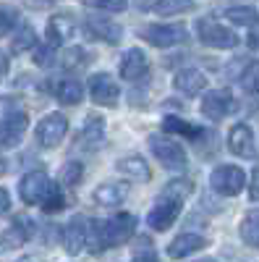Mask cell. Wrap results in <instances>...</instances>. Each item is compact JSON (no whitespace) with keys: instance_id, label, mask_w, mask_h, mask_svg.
I'll list each match as a JSON object with an SVG mask.
<instances>
[{"instance_id":"obj_30","label":"cell","mask_w":259,"mask_h":262,"mask_svg":"<svg viewBox=\"0 0 259 262\" xmlns=\"http://www.w3.org/2000/svg\"><path fill=\"white\" fill-rule=\"evenodd\" d=\"M58 60H60L63 69H76V66H81V63L86 60V53H84L81 48H68V50L60 53Z\"/></svg>"},{"instance_id":"obj_25","label":"cell","mask_w":259,"mask_h":262,"mask_svg":"<svg viewBox=\"0 0 259 262\" xmlns=\"http://www.w3.org/2000/svg\"><path fill=\"white\" fill-rule=\"evenodd\" d=\"M34 45H37V34H34V29H32L29 24H24V27L13 34L11 50H13V53H27V50H32Z\"/></svg>"},{"instance_id":"obj_14","label":"cell","mask_w":259,"mask_h":262,"mask_svg":"<svg viewBox=\"0 0 259 262\" xmlns=\"http://www.w3.org/2000/svg\"><path fill=\"white\" fill-rule=\"evenodd\" d=\"M118 74L126 79V81H142L147 74H149V60L147 55L139 50V48H131L126 50L121 63H118Z\"/></svg>"},{"instance_id":"obj_40","label":"cell","mask_w":259,"mask_h":262,"mask_svg":"<svg viewBox=\"0 0 259 262\" xmlns=\"http://www.w3.org/2000/svg\"><path fill=\"white\" fill-rule=\"evenodd\" d=\"M6 71H8V55H6L3 50H0V79L6 76Z\"/></svg>"},{"instance_id":"obj_37","label":"cell","mask_w":259,"mask_h":262,"mask_svg":"<svg viewBox=\"0 0 259 262\" xmlns=\"http://www.w3.org/2000/svg\"><path fill=\"white\" fill-rule=\"evenodd\" d=\"M249 196H251V202H259V168L251 173V181H249Z\"/></svg>"},{"instance_id":"obj_2","label":"cell","mask_w":259,"mask_h":262,"mask_svg":"<svg viewBox=\"0 0 259 262\" xmlns=\"http://www.w3.org/2000/svg\"><path fill=\"white\" fill-rule=\"evenodd\" d=\"M197 34L202 39V45L207 48H218V50H230L239 45V34H236L233 29L223 27L218 18H199V24H197Z\"/></svg>"},{"instance_id":"obj_34","label":"cell","mask_w":259,"mask_h":262,"mask_svg":"<svg viewBox=\"0 0 259 262\" xmlns=\"http://www.w3.org/2000/svg\"><path fill=\"white\" fill-rule=\"evenodd\" d=\"M66 205H68V202H66V196H63V191L55 186V189L50 191L48 200L42 202V210H45V212H58V210H63Z\"/></svg>"},{"instance_id":"obj_11","label":"cell","mask_w":259,"mask_h":262,"mask_svg":"<svg viewBox=\"0 0 259 262\" xmlns=\"http://www.w3.org/2000/svg\"><path fill=\"white\" fill-rule=\"evenodd\" d=\"M89 97L100 107H115L118 105V97H121V90H118V84L113 81V76L95 74L89 79Z\"/></svg>"},{"instance_id":"obj_35","label":"cell","mask_w":259,"mask_h":262,"mask_svg":"<svg viewBox=\"0 0 259 262\" xmlns=\"http://www.w3.org/2000/svg\"><path fill=\"white\" fill-rule=\"evenodd\" d=\"M136 262H142V259H157V252L152 249V242L149 238H139V244L134 247V254H131Z\"/></svg>"},{"instance_id":"obj_31","label":"cell","mask_w":259,"mask_h":262,"mask_svg":"<svg viewBox=\"0 0 259 262\" xmlns=\"http://www.w3.org/2000/svg\"><path fill=\"white\" fill-rule=\"evenodd\" d=\"M81 6L86 8H95V11H107V13H115L126 8V0H81Z\"/></svg>"},{"instance_id":"obj_15","label":"cell","mask_w":259,"mask_h":262,"mask_svg":"<svg viewBox=\"0 0 259 262\" xmlns=\"http://www.w3.org/2000/svg\"><path fill=\"white\" fill-rule=\"evenodd\" d=\"M105 144V123L100 116H89L81 128V134L76 139V147L79 149H86V152H95Z\"/></svg>"},{"instance_id":"obj_41","label":"cell","mask_w":259,"mask_h":262,"mask_svg":"<svg viewBox=\"0 0 259 262\" xmlns=\"http://www.w3.org/2000/svg\"><path fill=\"white\" fill-rule=\"evenodd\" d=\"M0 173H6V163L3 160H0Z\"/></svg>"},{"instance_id":"obj_5","label":"cell","mask_w":259,"mask_h":262,"mask_svg":"<svg viewBox=\"0 0 259 262\" xmlns=\"http://www.w3.org/2000/svg\"><path fill=\"white\" fill-rule=\"evenodd\" d=\"M149 147H152V155L170 170H183L189 165L186 158V149L176 142V139H168V137H149Z\"/></svg>"},{"instance_id":"obj_13","label":"cell","mask_w":259,"mask_h":262,"mask_svg":"<svg viewBox=\"0 0 259 262\" xmlns=\"http://www.w3.org/2000/svg\"><path fill=\"white\" fill-rule=\"evenodd\" d=\"M27 128H29L27 113H8L3 121H0V149L16 147L21 139H24Z\"/></svg>"},{"instance_id":"obj_29","label":"cell","mask_w":259,"mask_h":262,"mask_svg":"<svg viewBox=\"0 0 259 262\" xmlns=\"http://www.w3.org/2000/svg\"><path fill=\"white\" fill-rule=\"evenodd\" d=\"M16 24H18V11L13 6H3V8H0V37L11 34L16 29Z\"/></svg>"},{"instance_id":"obj_38","label":"cell","mask_w":259,"mask_h":262,"mask_svg":"<svg viewBox=\"0 0 259 262\" xmlns=\"http://www.w3.org/2000/svg\"><path fill=\"white\" fill-rule=\"evenodd\" d=\"M136 8H142V11H160V8H165V0H136Z\"/></svg>"},{"instance_id":"obj_39","label":"cell","mask_w":259,"mask_h":262,"mask_svg":"<svg viewBox=\"0 0 259 262\" xmlns=\"http://www.w3.org/2000/svg\"><path fill=\"white\" fill-rule=\"evenodd\" d=\"M8 207H11V196H8V191L3 186H0V215L8 212Z\"/></svg>"},{"instance_id":"obj_26","label":"cell","mask_w":259,"mask_h":262,"mask_svg":"<svg viewBox=\"0 0 259 262\" xmlns=\"http://www.w3.org/2000/svg\"><path fill=\"white\" fill-rule=\"evenodd\" d=\"M81 176H84V165L79 163V160H68L66 165L60 168V184L63 186H76L79 181H81Z\"/></svg>"},{"instance_id":"obj_6","label":"cell","mask_w":259,"mask_h":262,"mask_svg":"<svg viewBox=\"0 0 259 262\" xmlns=\"http://www.w3.org/2000/svg\"><path fill=\"white\" fill-rule=\"evenodd\" d=\"M209 186L218 194H223V196H236L239 191H244V186H246V173L239 165H220V168L212 170Z\"/></svg>"},{"instance_id":"obj_32","label":"cell","mask_w":259,"mask_h":262,"mask_svg":"<svg viewBox=\"0 0 259 262\" xmlns=\"http://www.w3.org/2000/svg\"><path fill=\"white\" fill-rule=\"evenodd\" d=\"M55 48H58V45H53V42L34 48V63H37V66H42V69L53 66V63H55Z\"/></svg>"},{"instance_id":"obj_21","label":"cell","mask_w":259,"mask_h":262,"mask_svg":"<svg viewBox=\"0 0 259 262\" xmlns=\"http://www.w3.org/2000/svg\"><path fill=\"white\" fill-rule=\"evenodd\" d=\"M92 196H95V202L102 205V207H118L123 202V196H126V189L118 186V184H100Z\"/></svg>"},{"instance_id":"obj_23","label":"cell","mask_w":259,"mask_h":262,"mask_svg":"<svg viewBox=\"0 0 259 262\" xmlns=\"http://www.w3.org/2000/svg\"><path fill=\"white\" fill-rule=\"evenodd\" d=\"M241 238L246 247H254L259 249V210H249L244 217H241Z\"/></svg>"},{"instance_id":"obj_27","label":"cell","mask_w":259,"mask_h":262,"mask_svg":"<svg viewBox=\"0 0 259 262\" xmlns=\"http://www.w3.org/2000/svg\"><path fill=\"white\" fill-rule=\"evenodd\" d=\"M225 16L233 21V24H244V27H251V24H256V21H259L256 11H254V8H249V6H236V8H228V11H225Z\"/></svg>"},{"instance_id":"obj_28","label":"cell","mask_w":259,"mask_h":262,"mask_svg":"<svg viewBox=\"0 0 259 262\" xmlns=\"http://www.w3.org/2000/svg\"><path fill=\"white\" fill-rule=\"evenodd\" d=\"M241 86L249 95H259V60L249 63L241 74Z\"/></svg>"},{"instance_id":"obj_12","label":"cell","mask_w":259,"mask_h":262,"mask_svg":"<svg viewBox=\"0 0 259 262\" xmlns=\"http://www.w3.org/2000/svg\"><path fill=\"white\" fill-rule=\"evenodd\" d=\"M228 149L233 152L236 158H244V160L256 158L254 131H251L246 123H236V126L228 131Z\"/></svg>"},{"instance_id":"obj_1","label":"cell","mask_w":259,"mask_h":262,"mask_svg":"<svg viewBox=\"0 0 259 262\" xmlns=\"http://www.w3.org/2000/svg\"><path fill=\"white\" fill-rule=\"evenodd\" d=\"M136 228V217L128 215V212H121L110 221H92V242L95 249H105V247H121L131 238Z\"/></svg>"},{"instance_id":"obj_17","label":"cell","mask_w":259,"mask_h":262,"mask_svg":"<svg viewBox=\"0 0 259 262\" xmlns=\"http://www.w3.org/2000/svg\"><path fill=\"white\" fill-rule=\"evenodd\" d=\"M204 247H207V238H204V236L181 233V236H176V238L168 244V254H170L173 259H181V257H189V254L199 252V249H204Z\"/></svg>"},{"instance_id":"obj_36","label":"cell","mask_w":259,"mask_h":262,"mask_svg":"<svg viewBox=\"0 0 259 262\" xmlns=\"http://www.w3.org/2000/svg\"><path fill=\"white\" fill-rule=\"evenodd\" d=\"M194 191V184L189 181V179H178V181H173V184H168L165 186V194H173V196H189Z\"/></svg>"},{"instance_id":"obj_42","label":"cell","mask_w":259,"mask_h":262,"mask_svg":"<svg viewBox=\"0 0 259 262\" xmlns=\"http://www.w3.org/2000/svg\"><path fill=\"white\" fill-rule=\"evenodd\" d=\"M45 3H50V0H45Z\"/></svg>"},{"instance_id":"obj_24","label":"cell","mask_w":259,"mask_h":262,"mask_svg":"<svg viewBox=\"0 0 259 262\" xmlns=\"http://www.w3.org/2000/svg\"><path fill=\"white\" fill-rule=\"evenodd\" d=\"M162 128L168 131V134H181V137H189V139H199V137H204V131H202L199 126L186 123V121H181V118H176V116L165 118V121H162Z\"/></svg>"},{"instance_id":"obj_9","label":"cell","mask_w":259,"mask_h":262,"mask_svg":"<svg viewBox=\"0 0 259 262\" xmlns=\"http://www.w3.org/2000/svg\"><path fill=\"white\" fill-rule=\"evenodd\" d=\"M89 242H92V221L84 215H74L63 228V247L68 254H79Z\"/></svg>"},{"instance_id":"obj_3","label":"cell","mask_w":259,"mask_h":262,"mask_svg":"<svg viewBox=\"0 0 259 262\" xmlns=\"http://www.w3.org/2000/svg\"><path fill=\"white\" fill-rule=\"evenodd\" d=\"M181 207H183V200L181 196H173V194H165L155 202V207L149 210L147 215V223L149 228H155V231H168L173 223H176V217L181 215Z\"/></svg>"},{"instance_id":"obj_18","label":"cell","mask_w":259,"mask_h":262,"mask_svg":"<svg viewBox=\"0 0 259 262\" xmlns=\"http://www.w3.org/2000/svg\"><path fill=\"white\" fill-rule=\"evenodd\" d=\"M173 84L181 95H199L207 86V76L199 69H181L176 76H173Z\"/></svg>"},{"instance_id":"obj_7","label":"cell","mask_w":259,"mask_h":262,"mask_svg":"<svg viewBox=\"0 0 259 262\" xmlns=\"http://www.w3.org/2000/svg\"><path fill=\"white\" fill-rule=\"evenodd\" d=\"M66 131H68V118L63 116V113H48L45 118H42L34 128V137H37V144L39 147H58L63 142V137H66Z\"/></svg>"},{"instance_id":"obj_33","label":"cell","mask_w":259,"mask_h":262,"mask_svg":"<svg viewBox=\"0 0 259 262\" xmlns=\"http://www.w3.org/2000/svg\"><path fill=\"white\" fill-rule=\"evenodd\" d=\"M13 233L21 238V242L32 238V233H34V221H32V217H27V215L13 217Z\"/></svg>"},{"instance_id":"obj_20","label":"cell","mask_w":259,"mask_h":262,"mask_svg":"<svg viewBox=\"0 0 259 262\" xmlns=\"http://www.w3.org/2000/svg\"><path fill=\"white\" fill-rule=\"evenodd\" d=\"M115 168L123 173V176H128L131 181H149V176H152V170H149L147 160L142 155H128V158H121L115 163Z\"/></svg>"},{"instance_id":"obj_8","label":"cell","mask_w":259,"mask_h":262,"mask_svg":"<svg viewBox=\"0 0 259 262\" xmlns=\"http://www.w3.org/2000/svg\"><path fill=\"white\" fill-rule=\"evenodd\" d=\"M139 34H142V39H147L149 45H155V48L181 45V42H186V37H189L183 24H149Z\"/></svg>"},{"instance_id":"obj_4","label":"cell","mask_w":259,"mask_h":262,"mask_svg":"<svg viewBox=\"0 0 259 262\" xmlns=\"http://www.w3.org/2000/svg\"><path fill=\"white\" fill-rule=\"evenodd\" d=\"M53 189H55V184L48 179L45 170H29L27 176L18 181V194L27 205H42L50 196Z\"/></svg>"},{"instance_id":"obj_19","label":"cell","mask_w":259,"mask_h":262,"mask_svg":"<svg viewBox=\"0 0 259 262\" xmlns=\"http://www.w3.org/2000/svg\"><path fill=\"white\" fill-rule=\"evenodd\" d=\"M74 32H76V24H74L71 16H66V13L50 16V21H48V42L60 45V42H66L68 37H74Z\"/></svg>"},{"instance_id":"obj_10","label":"cell","mask_w":259,"mask_h":262,"mask_svg":"<svg viewBox=\"0 0 259 262\" xmlns=\"http://www.w3.org/2000/svg\"><path fill=\"white\" fill-rule=\"evenodd\" d=\"M236 107H239V102L233 100L230 92L225 90H212L202 97V116L204 118H212V121H223L228 118Z\"/></svg>"},{"instance_id":"obj_16","label":"cell","mask_w":259,"mask_h":262,"mask_svg":"<svg viewBox=\"0 0 259 262\" xmlns=\"http://www.w3.org/2000/svg\"><path fill=\"white\" fill-rule=\"evenodd\" d=\"M86 32H89V37L102 39L107 45H118L121 37H123V29L110 18H89L86 21Z\"/></svg>"},{"instance_id":"obj_22","label":"cell","mask_w":259,"mask_h":262,"mask_svg":"<svg viewBox=\"0 0 259 262\" xmlns=\"http://www.w3.org/2000/svg\"><path fill=\"white\" fill-rule=\"evenodd\" d=\"M55 97H58V102H63V105H79L81 97H84V86H81L76 79H63V81H58V86H55Z\"/></svg>"}]
</instances>
